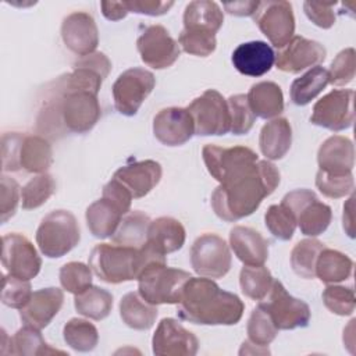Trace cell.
<instances>
[{
  "mask_svg": "<svg viewBox=\"0 0 356 356\" xmlns=\"http://www.w3.org/2000/svg\"><path fill=\"white\" fill-rule=\"evenodd\" d=\"M102 81L92 72L74 68L47 88L36 118V129L49 139L89 132L102 115L97 100Z\"/></svg>",
  "mask_w": 356,
  "mask_h": 356,
  "instance_id": "cell-1",
  "label": "cell"
},
{
  "mask_svg": "<svg viewBox=\"0 0 356 356\" xmlns=\"http://www.w3.org/2000/svg\"><path fill=\"white\" fill-rule=\"evenodd\" d=\"M280 179V171L271 161L257 160L220 182L211 195V207L218 218L238 221L256 211Z\"/></svg>",
  "mask_w": 356,
  "mask_h": 356,
  "instance_id": "cell-2",
  "label": "cell"
},
{
  "mask_svg": "<svg viewBox=\"0 0 356 356\" xmlns=\"http://www.w3.org/2000/svg\"><path fill=\"white\" fill-rule=\"evenodd\" d=\"M177 314L181 320L200 325H234L243 314V302L222 291L211 278L191 277L184 285Z\"/></svg>",
  "mask_w": 356,
  "mask_h": 356,
  "instance_id": "cell-3",
  "label": "cell"
},
{
  "mask_svg": "<svg viewBox=\"0 0 356 356\" xmlns=\"http://www.w3.org/2000/svg\"><path fill=\"white\" fill-rule=\"evenodd\" d=\"M154 263H167L165 254L159 253L147 243L139 249L115 243H99L89 256V267L107 284L138 280L142 271Z\"/></svg>",
  "mask_w": 356,
  "mask_h": 356,
  "instance_id": "cell-4",
  "label": "cell"
},
{
  "mask_svg": "<svg viewBox=\"0 0 356 356\" xmlns=\"http://www.w3.org/2000/svg\"><path fill=\"white\" fill-rule=\"evenodd\" d=\"M222 22L224 14L216 1H191L184 11V29L178 38L179 46L192 56H210L216 50V33Z\"/></svg>",
  "mask_w": 356,
  "mask_h": 356,
  "instance_id": "cell-5",
  "label": "cell"
},
{
  "mask_svg": "<svg viewBox=\"0 0 356 356\" xmlns=\"http://www.w3.org/2000/svg\"><path fill=\"white\" fill-rule=\"evenodd\" d=\"M3 171L43 174L53 163L50 142L40 135L7 132L1 138Z\"/></svg>",
  "mask_w": 356,
  "mask_h": 356,
  "instance_id": "cell-6",
  "label": "cell"
},
{
  "mask_svg": "<svg viewBox=\"0 0 356 356\" xmlns=\"http://www.w3.org/2000/svg\"><path fill=\"white\" fill-rule=\"evenodd\" d=\"M79 239L78 221L68 210L50 211L36 231V243L40 252L50 259L63 257L78 245Z\"/></svg>",
  "mask_w": 356,
  "mask_h": 356,
  "instance_id": "cell-7",
  "label": "cell"
},
{
  "mask_svg": "<svg viewBox=\"0 0 356 356\" xmlns=\"http://www.w3.org/2000/svg\"><path fill=\"white\" fill-rule=\"evenodd\" d=\"M191 277L188 271L167 267V263H154L139 275L138 292L150 305L178 303L184 285Z\"/></svg>",
  "mask_w": 356,
  "mask_h": 356,
  "instance_id": "cell-8",
  "label": "cell"
},
{
  "mask_svg": "<svg viewBox=\"0 0 356 356\" xmlns=\"http://www.w3.org/2000/svg\"><path fill=\"white\" fill-rule=\"evenodd\" d=\"M281 204L292 211L300 232L307 236L323 234L332 218L331 207L320 202L316 193L309 189H295L286 193L282 197Z\"/></svg>",
  "mask_w": 356,
  "mask_h": 356,
  "instance_id": "cell-9",
  "label": "cell"
},
{
  "mask_svg": "<svg viewBox=\"0 0 356 356\" xmlns=\"http://www.w3.org/2000/svg\"><path fill=\"white\" fill-rule=\"evenodd\" d=\"M259 305L267 312L278 330L303 328L310 321V309L307 303L289 295L278 280L273 281L268 293Z\"/></svg>",
  "mask_w": 356,
  "mask_h": 356,
  "instance_id": "cell-10",
  "label": "cell"
},
{
  "mask_svg": "<svg viewBox=\"0 0 356 356\" xmlns=\"http://www.w3.org/2000/svg\"><path fill=\"white\" fill-rule=\"evenodd\" d=\"M195 134L199 136L225 135L231 129V120L227 100L216 89H207L188 107Z\"/></svg>",
  "mask_w": 356,
  "mask_h": 356,
  "instance_id": "cell-11",
  "label": "cell"
},
{
  "mask_svg": "<svg viewBox=\"0 0 356 356\" xmlns=\"http://www.w3.org/2000/svg\"><path fill=\"white\" fill-rule=\"evenodd\" d=\"M154 85V75L145 68L134 67L124 71L113 85L115 110L127 117L135 115Z\"/></svg>",
  "mask_w": 356,
  "mask_h": 356,
  "instance_id": "cell-12",
  "label": "cell"
},
{
  "mask_svg": "<svg viewBox=\"0 0 356 356\" xmlns=\"http://www.w3.org/2000/svg\"><path fill=\"white\" fill-rule=\"evenodd\" d=\"M253 18L261 33L277 49H282L293 38L295 17L289 1H260Z\"/></svg>",
  "mask_w": 356,
  "mask_h": 356,
  "instance_id": "cell-13",
  "label": "cell"
},
{
  "mask_svg": "<svg viewBox=\"0 0 356 356\" xmlns=\"http://www.w3.org/2000/svg\"><path fill=\"white\" fill-rule=\"evenodd\" d=\"M191 264L200 277H224L231 268V252L227 242L216 234L200 235L191 248Z\"/></svg>",
  "mask_w": 356,
  "mask_h": 356,
  "instance_id": "cell-14",
  "label": "cell"
},
{
  "mask_svg": "<svg viewBox=\"0 0 356 356\" xmlns=\"http://www.w3.org/2000/svg\"><path fill=\"white\" fill-rule=\"evenodd\" d=\"M355 92L352 89H335L323 96L313 106L310 122L330 131H343L355 121Z\"/></svg>",
  "mask_w": 356,
  "mask_h": 356,
  "instance_id": "cell-15",
  "label": "cell"
},
{
  "mask_svg": "<svg viewBox=\"0 0 356 356\" xmlns=\"http://www.w3.org/2000/svg\"><path fill=\"white\" fill-rule=\"evenodd\" d=\"M1 264L10 275L29 281L39 274L42 259L26 236L11 232L3 236Z\"/></svg>",
  "mask_w": 356,
  "mask_h": 356,
  "instance_id": "cell-16",
  "label": "cell"
},
{
  "mask_svg": "<svg viewBox=\"0 0 356 356\" xmlns=\"http://www.w3.org/2000/svg\"><path fill=\"white\" fill-rule=\"evenodd\" d=\"M142 61L154 70L171 67L179 57V43L163 25L147 26L136 40Z\"/></svg>",
  "mask_w": 356,
  "mask_h": 356,
  "instance_id": "cell-17",
  "label": "cell"
},
{
  "mask_svg": "<svg viewBox=\"0 0 356 356\" xmlns=\"http://www.w3.org/2000/svg\"><path fill=\"white\" fill-rule=\"evenodd\" d=\"M153 353L157 356H193L199 341L181 323L174 318H163L152 339Z\"/></svg>",
  "mask_w": 356,
  "mask_h": 356,
  "instance_id": "cell-18",
  "label": "cell"
},
{
  "mask_svg": "<svg viewBox=\"0 0 356 356\" xmlns=\"http://www.w3.org/2000/svg\"><path fill=\"white\" fill-rule=\"evenodd\" d=\"M202 156L209 174L218 182H222L229 174L259 160L257 154L245 146L221 147L206 145L202 150Z\"/></svg>",
  "mask_w": 356,
  "mask_h": 356,
  "instance_id": "cell-19",
  "label": "cell"
},
{
  "mask_svg": "<svg viewBox=\"0 0 356 356\" xmlns=\"http://www.w3.org/2000/svg\"><path fill=\"white\" fill-rule=\"evenodd\" d=\"M327 51L323 44L303 36H293L275 56L280 71L298 74L325 60Z\"/></svg>",
  "mask_w": 356,
  "mask_h": 356,
  "instance_id": "cell-20",
  "label": "cell"
},
{
  "mask_svg": "<svg viewBox=\"0 0 356 356\" xmlns=\"http://www.w3.org/2000/svg\"><path fill=\"white\" fill-rule=\"evenodd\" d=\"M153 134L165 146H181L195 135L193 120L186 108H163L153 118Z\"/></svg>",
  "mask_w": 356,
  "mask_h": 356,
  "instance_id": "cell-21",
  "label": "cell"
},
{
  "mask_svg": "<svg viewBox=\"0 0 356 356\" xmlns=\"http://www.w3.org/2000/svg\"><path fill=\"white\" fill-rule=\"evenodd\" d=\"M61 38L67 49L82 57L95 53L99 44L96 22L85 11L71 13L63 19Z\"/></svg>",
  "mask_w": 356,
  "mask_h": 356,
  "instance_id": "cell-22",
  "label": "cell"
},
{
  "mask_svg": "<svg viewBox=\"0 0 356 356\" xmlns=\"http://www.w3.org/2000/svg\"><path fill=\"white\" fill-rule=\"evenodd\" d=\"M64 293L60 288L49 286L32 293L29 302L19 309V317L25 325L42 330L50 324L60 312Z\"/></svg>",
  "mask_w": 356,
  "mask_h": 356,
  "instance_id": "cell-23",
  "label": "cell"
},
{
  "mask_svg": "<svg viewBox=\"0 0 356 356\" xmlns=\"http://www.w3.org/2000/svg\"><path fill=\"white\" fill-rule=\"evenodd\" d=\"M318 170L330 175L352 174L355 147L349 138L334 135L325 139L317 152Z\"/></svg>",
  "mask_w": 356,
  "mask_h": 356,
  "instance_id": "cell-24",
  "label": "cell"
},
{
  "mask_svg": "<svg viewBox=\"0 0 356 356\" xmlns=\"http://www.w3.org/2000/svg\"><path fill=\"white\" fill-rule=\"evenodd\" d=\"M161 172V165L157 161L143 160L120 167L113 178L120 181L132 197L139 199L146 196L160 182Z\"/></svg>",
  "mask_w": 356,
  "mask_h": 356,
  "instance_id": "cell-25",
  "label": "cell"
},
{
  "mask_svg": "<svg viewBox=\"0 0 356 356\" xmlns=\"http://www.w3.org/2000/svg\"><path fill=\"white\" fill-rule=\"evenodd\" d=\"M234 67L243 75L261 76L275 63V54L270 44L261 40H252L239 44L232 53Z\"/></svg>",
  "mask_w": 356,
  "mask_h": 356,
  "instance_id": "cell-26",
  "label": "cell"
},
{
  "mask_svg": "<svg viewBox=\"0 0 356 356\" xmlns=\"http://www.w3.org/2000/svg\"><path fill=\"white\" fill-rule=\"evenodd\" d=\"M127 213L128 211L114 199L107 195H102L99 200L93 202L86 209L85 217L90 234L96 238L104 239L113 236L122 220V216Z\"/></svg>",
  "mask_w": 356,
  "mask_h": 356,
  "instance_id": "cell-27",
  "label": "cell"
},
{
  "mask_svg": "<svg viewBox=\"0 0 356 356\" xmlns=\"http://www.w3.org/2000/svg\"><path fill=\"white\" fill-rule=\"evenodd\" d=\"M229 245L245 266H261L268 259V241L253 228L234 227L229 231Z\"/></svg>",
  "mask_w": 356,
  "mask_h": 356,
  "instance_id": "cell-28",
  "label": "cell"
},
{
  "mask_svg": "<svg viewBox=\"0 0 356 356\" xmlns=\"http://www.w3.org/2000/svg\"><path fill=\"white\" fill-rule=\"evenodd\" d=\"M185 228L174 217H159L149 224L146 243L161 254L177 252L185 243Z\"/></svg>",
  "mask_w": 356,
  "mask_h": 356,
  "instance_id": "cell-29",
  "label": "cell"
},
{
  "mask_svg": "<svg viewBox=\"0 0 356 356\" xmlns=\"http://www.w3.org/2000/svg\"><path fill=\"white\" fill-rule=\"evenodd\" d=\"M246 97L253 114L263 120L274 118L284 111V95L275 82L263 81L252 85Z\"/></svg>",
  "mask_w": 356,
  "mask_h": 356,
  "instance_id": "cell-30",
  "label": "cell"
},
{
  "mask_svg": "<svg viewBox=\"0 0 356 356\" xmlns=\"http://www.w3.org/2000/svg\"><path fill=\"white\" fill-rule=\"evenodd\" d=\"M292 143V128L286 118H274L263 125L259 146L267 160L282 159Z\"/></svg>",
  "mask_w": 356,
  "mask_h": 356,
  "instance_id": "cell-31",
  "label": "cell"
},
{
  "mask_svg": "<svg viewBox=\"0 0 356 356\" xmlns=\"http://www.w3.org/2000/svg\"><path fill=\"white\" fill-rule=\"evenodd\" d=\"M156 305L146 302L139 292H128L120 302V316L122 321L134 330H149L157 317Z\"/></svg>",
  "mask_w": 356,
  "mask_h": 356,
  "instance_id": "cell-32",
  "label": "cell"
},
{
  "mask_svg": "<svg viewBox=\"0 0 356 356\" xmlns=\"http://www.w3.org/2000/svg\"><path fill=\"white\" fill-rule=\"evenodd\" d=\"M353 270V261L345 253L324 248L316 261V277L324 284H335L345 281L350 277Z\"/></svg>",
  "mask_w": 356,
  "mask_h": 356,
  "instance_id": "cell-33",
  "label": "cell"
},
{
  "mask_svg": "<svg viewBox=\"0 0 356 356\" xmlns=\"http://www.w3.org/2000/svg\"><path fill=\"white\" fill-rule=\"evenodd\" d=\"M149 224L150 218L145 213L139 210L131 211L121 220L111 241L115 245L139 249L146 243Z\"/></svg>",
  "mask_w": 356,
  "mask_h": 356,
  "instance_id": "cell-34",
  "label": "cell"
},
{
  "mask_svg": "<svg viewBox=\"0 0 356 356\" xmlns=\"http://www.w3.org/2000/svg\"><path fill=\"white\" fill-rule=\"evenodd\" d=\"M330 83L328 71L323 67H313L291 85V100L296 106H306L317 97Z\"/></svg>",
  "mask_w": 356,
  "mask_h": 356,
  "instance_id": "cell-35",
  "label": "cell"
},
{
  "mask_svg": "<svg viewBox=\"0 0 356 356\" xmlns=\"http://www.w3.org/2000/svg\"><path fill=\"white\" fill-rule=\"evenodd\" d=\"M8 352L11 355H18V356H43V355L46 356V355H54V353L65 355V352L51 348L43 339L40 331L29 325L19 328L10 338Z\"/></svg>",
  "mask_w": 356,
  "mask_h": 356,
  "instance_id": "cell-36",
  "label": "cell"
},
{
  "mask_svg": "<svg viewBox=\"0 0 356 356\" xmlns=\"http://www.w3.org/2000/svg\"><path fill=\"white\" fill-rule=\"evenodd\" d=\"M76 312L92 320L106 318L113 309V295L99 286H89L74 298Z\"/></svg>",
  "mask_w": 356,
  "mask_h": 356,
  "instance_id": "cell-37",
  "label": "cell"
},
{
  "mask_svg": "<svg viewBox=\"0 0 356 356\" xmlns=\"http://www.w3.org/2000/svg\"><path fill=\"white\" fill-rule=\"evenodd\" d=\"M273 275L267 267L243 266L239 274V285L242 293L252 300H261L273 285Z\"/></svg>",
  "mask_w": 356,
  "mask_h": 356,
  "instance_id": "cell-38",
  "label": "cell"
},
{
  "mask_svg": "<svg viewBox=\"0 0 356 356\" xmlns=\"http://www.w3.org/2000/svg\"><path fill=\"white\" fill-rule=\"evenodd\" d=\"M325 245L317 239H303L291 252V266L296 275L310 280L316 277L314 268L320 252Z\"/></svg>",
  "mask_w": 356,
  "mask_h": 356,
  "instance_id": "cell-39",
  "label": "cell"
},
{
  "mask_svg": "<svg viewBox=\"0 0 356 356\" xmlns=\"http://www.w3.org/2000/svg\"><path fill=\"white\" fill-rule=\"evenodd\" d=\"M65 343L78 352H90L99 342L97 328L83 318H71L63 330Z\"/></svg>",
  "mask_w": 356,
  "mask_h": 356,
  "instance_id": "cell-40",
  "label": "cell"
},
{
  "mask_svg": "<svg viewBox=\"0 0 356 356\" xmlns=\"http://www.w3.org/2000/svg\"><path fill=\"white\" fill-rule=\"evenodd\" d=\"M56 192V182L50 174H40L31 178L21 189L22 209L32 210L40 207Z\"/></svg>",
  "mask_w": 356,
  "mask_h": 356,
  "instance_id": "cell-41",
  "label": "cell"
},
{
  "mask_svg": "<svg viewBox=\"0 0 356 356\" xmlns=\"http://www.w3.org/2000/svg\"><path fill=\"white\" fill-rule=\"evenodd\" d=\"M246 330L249 342H252V345L263 348L270 345L278 334V328L274 325L271 317L260 305L253 309Z\"/></svg>",
  "mask_w": 356,
  "mask_h": 356,
  "instance_id": "cell-42",
  "label": "cell"
},
{
  "mask_svg": "<svg viewBox=\"0 0 356 356\" xmlns=\"http://www.w3.org/2000/svg\"><path fill=\"white\" fill-rule=\"evenodd\" d=\"M264 222L267 229L280 241H289L296 228V218L284 204H271L266 214Z\"/></svg>",
  "mask_w": 356,
  "mask_h": 356,
  "instance_id": "cell-43",
  "label": "cell"
},
{
  "mask_svg": "<svg viewBox=\"0 0 356 356\" xmlns=\"http://www.w3.org/2000/svg\"><path fill=\"white\" fill-rule=\"evenodd\" d=\"M60 284L70 293H81L92 286V268L81 261L65 263L60 268Z\"/></svg>",
  "mask_w": 356,
  "mask_h": 356,
  "instance_id": "cell-44",
  "label": "cell"
},
{
  "mask_svg": "<svg viewBox=\"0 0 356 356\" xmlns=\"http://www.w3.org/2000/svg\"><path fill=\"white\" fill-rule=\"evenodd\" d=\"M229 120H231V132L234 135L248 134L256 120V115L249 107L246 95H232L227 99Z\"/></svg>",
  "mask_w": 356,
  "mask_h": 356,
  "instance_id": "cell-45",
  "label": "cell"
},
{
  "mask_svg": "<svg viewBox=\"0 0 356 356\" xmlns=\"http://www.w3.org/2000/svg\"><path fill=\"white\" fill-rule=\"evenodd\" d=\"M323 303L334 314L349 316L355 312L356 299L352 288L342 285H328L323 291Z\"/></svg>",
  "mask_w": 356,
  "mask_h": 356,
  "instance_id": "cell-46",
  "label": "cell"
},
{
  "mask_svg": "<svg viewBox=\"0 0 356 356\" xmlns=\"http://www.w3.org/2000/svg\"><path fill=\"white\" fill-rule=\"evenodd\" d=\"M328 71L330 83L345 86L353 81L356 74V53L353 47H348L337 54Z\"/></svg>",
  "mask_w": 356,
  "mask_h": 356,
  "instance_id": "cell-47",
  "label": "cell"
},
{
  "mask_svg": "<svg viewBox=\"0 0 356 356\" xmlns=\"http://www.w3.org/2000/svg\"><path fill=\"white\" fill-rule=\"evenodd\" d=\"M31 284L26 280L17 278L14 275H3L1 302L13 309H22L32 296Z\"/></svg>",
  "mask_w": 356,
  "mask_h": 356,
  "instance_id": "cell-48",
  "label": "cell"
},
{
  "mask_svg": "<svg viewBox=\"0 0 356 356\" xmlns=\"http://www.w3.org/2000/svg\"><path fill=\"white\" fill-rule=\"evenodd\" d=\"M316 186L324 196L331 199H338V197L346 196L353 191V186H355L353 174L330 175L318 170L316 174Z\"/></svg>",
  "mask_w": 356,
  "mask_h": 356,
  "instance_id": "cell-49",
  "label": "cell"
},
{
  "mask_svg": "<svg viewBox=\"0 0 356 356\" xmlns=\"http://www.w3.org/2000/svg\"><path fill=\"white\" fill-rule=\"evenodd\" d=\"M0 186V221L4 224L17 211L19 202V185L15 179L1 175Z\"/></svg>",
  "mask_w": 356,
  "mask_h": 356,
  "instance_id": "cell-50",
  "label": "cell"
},
{
  "mask_svg": "<svg viewBox=\"0 0 356 356\" xmlns=\"http://www.w3.org/2000/svg\"><path fill=\"white\" fill-rule=\"evenodd\" d=\"M337 3H316V1H305L303 3V10L307 18L317 25L318 28L328 29L331 28L335 21V13L334 7Z\"/></svg>",
  "mask_w": 356,
  "mask_h": 356,
  "instance_id": "cell-51",
  "label": "cell"
},
{
  "mask_svg": "<svg viewBox=\"0 0 356 356\" xmlns=\"http://www.w3.org/2000/svg\"><path fill=\"white\" fill-rule=\"evenodd\" d=\"M128 11L136 14H145L152 17H159L165 13L174 6V1H161V0H131L125 1Z\"/></svg>",
  "mask_w": 356,
  "mask_h": 356,
  "instance_id": "cell-52",
  "label": "cell"
},
{
  "mask_svg": "<svg viewBox=\"0 0 356 356\" xmlns=\"http://www.w3.org/2000/svg\"><path fill=\"white\" fill-rule=\"evenodd\" d=\"M260 1H232V3H224L222 7L231 15L250 17L256 13Z\"/></svg>",
  "mask_w": 356,
  "mask_h": 356,
  "instance_id": "cell-53",
  "label": "cell"
},
{
  "mask_svg": "<svg viewBox=\"0 0 356 356\" xmlns=\"http://www.w3.org/2000/svg\"><path fill=\"white\" fill-rule=\"evenodd\" d=\"M102 13L108 21H120L127 17L129 13L125 1H102L100 3Z\"/></svg>",
  "mask_w": 356,
  "mask_h": 356,
  "instance_id": "cell-54",
  "label": "cell"
},
{
  "mask_svg": "<svg viewBox=\"0 0 356 356\" xmlns=\"http://www.w3.org/2000/svg\"><path fill=\"white\" fill-rule=\"evenodd\" d=\"M353 200L355 196H350V199L348 200V203L343 206V229L346 231V234L350 238H355V232H353Z\"/></svg>",
  "mask_w": 356,
  "mask_h": 356,
  "instance_id": "cell-55",
  "label": "cell"
}]
</instances>
